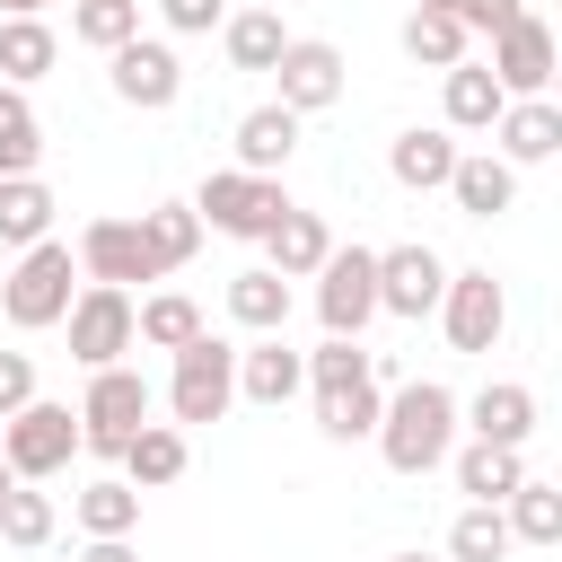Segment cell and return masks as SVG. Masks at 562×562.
<instances>
[{
    "instance_id": "2e32d148",
    "label": "cell",
    "mask_w": 562,
    "mask_h": 562,
    "mask_svg": "<svg viewBox=\"0 0 562 562\" xmlns=\"http://www.w3.org/2000/svg\"><path fill=\"white\" fill-rule=\"evenodd\" d=\"M448 167H457V132L448 123H413L386 140V176L404 193H448Z\"/></svg>"
},
{
    "instance_id": "4316f807",
    "label": "cell",
    "mask_w": 562,
    "mask_h": 562,
    "mask_svg": "<svg viewBox=\"0 0 562 562\" xmlns=\"http://www.w3.org/2000/svg\"><path fill=\"white\" fill-rule=\"evenodd\" d=\"M53 184L44 176H0V246L18 255V246H35V237H53Z\"/></svg>"
},
{
    "instance_id": "836d02e7",
    "label": "cell",
    "mask_w": 562,
    "mask_h": 562,
    "mask_svg": "<svg viewBox=\"0 0 562 562\" xmlns=\"http://www.w3.org/2000/svg\"><path fill=\"white\" fill-rule=\"evenodd\" d=\"M448 562H509V518L501 501H465L448 518Z\"/></svg>"
},
{
    "instance_id": "bcb514c9",
    "label": "cell",
    "mask_w": 562,
    "mask_h": 562,
    "mask_svg": "<svg viewBox=\"0 0 562 562\" xmlns=\"http://www.w3.org/2000/svg\"><path fill=\"white\" fill-rule=\"evenodd\" d=\"M9 483H18V474H9V457H0V492H9Z\"/></svg>"
},
{
    "instance_id": "1f68e13d",
    "label": "cell",
    "mask_w": 562,
    "mask_h": 562,
    "mask_svg": "<svg viewBox=\"0 0 562 562\" xmlns=\"http://www.w3.org/2000/svg\"><path fill=\"white\" fill-rule=\"evenodd\" d=\"M220 44H228V70H272L281 44H290V26L272 9H237V18H220Z\"/></svg>"
},
{
    "instance_id": "7402d4cb",
    "label": "cell",
    "mask_w": 562,
    "mask_h": 562,
    "mask_svg": "<svg viewBox=\"0 0 562 562\" xmlns=\"http://www.w3.org/2000/svg\"><path fill=\"white\" fill-rule=\"evenodd\" d=\"M439 79H448V88H439V123H448V132H492V123H501L509 97H501V79H492L474 53H465L457 70H439Z\"/></svg>"
},
{
    "instance_id": "e575fe53",
    "label": "cell",
    "mask_w": 562,
    "mask_h": 562,
    "mask_svg": "<svg viewBox=\"0 0 562 562\" xmlns=\"http://www.w3.org/2000/svg\"><path fill=\"white\" fill-rule=\"evenodd\" d=\"M44 167V123L26 105V88L0 79V176H35Z\"/></svg>"
},
{
    "instance_id": "ab89813d",
    "label": "cell",
    "mask_w": 562,
    "mask_h": 562,
    "mask_svg": "<svg viewBox=\"0 0 562 562\" xmlns=\"http://www.w3.org/2000/svg\"><path fill=\"white\" fill-rule=\"evenodd\" d=\"M158 18H167V35H211L228 18V0H158Z\"/></svg>"
},
{
    "instance_id": "d4e9b609",
    "label": "cell",
    "mask_w": 562,
    "mask_h": 562,
    "mask_svg": "<svg viewBox=\"0 0 562 562\" xmlns=\"http://www.w3.org/2000/svg\"><path fill=\"white\" fill-rule=\"evenodd\" d=\"M140 246H149L158 281L184 272V263L202 255V211H193V202H149V211H140Z\"/></svg>"
},
{
    "instance_id": "30bf717a",
    "label": "cell",
    "mask_w": 562,
    "mask_h": 562,
    "mask_svg": "<svg viewBox=\"0 0 562 562\" xmlns=\"http://www.w3.org/2000/svg\"><path fill=\"white\" fill-rule=\"evenodd\" d=\"M105 79H114V97L140 105V114H167V105L184 97V61H176L167 35H132V44H114V53H105Z\"/></svg>"
},
{
    "instance_id": "52a82bcc",
    "label": "cell",
    "mask_w": 562,
    "mask_h": 562,
    "mask_svg": "<svg viewBox=\"0 0 562 562\" xmlns=\"http://www.w3.org/2000/svg\"><path fill=\"white\" fill-rule=\"evenodd\" d=\"M307 281H316L325 334H369V316H378V246H334Z\"/></svg>"
},
{
    "instance_id": "f35d334b",
    "label": "cell",
    "mask_w": 562,
    "mask_h": 562,
    "mask_svg": "<svg viewBox=\"0 0 562 562\" xmlns=\"http://www.w3.org/2000/svg\"><path fill=\"white\" fill-rule=\"evenodd\" d=\"M307 360V395H342V386H360L369 378V351H360V334H325L316 351H299Z\"/></svg>"
},
{
    "instance_id": "e0dca14e",
    "label": "cell",
    "mask_w": 562,
    "mask_h": 562,
    "mask_svg": "<svg viewBox=\"0 0 562 562\" xmlns=\"http://www.w3.org/2000/svg\"><path fill=\"white\" fill-rule=\"evenodd\" d=\"M299 386H307V360H299V351H290L281 334H255V342L237 351V395H246V404L281 413V404H290Z\"/></svg>"
},
{
    "instance_id": "f6af8a7d",
    "label": "cell",
    "mask_w": 562,
    "mask_h": 562,
    "mask_svg": "<svg viewBox=\"0 0 562 562\" xmlns=\"http://www.w3.org/2000/svg\"><path fill=\"white\" fill-rule=\"evenodd\" d=\"M413 9H448V18H457V9H465V0H413Z\"/></svg>"
},
{
    "instance_id": "7dc6e473",
    "label": "cell",
    "mask_w": 562,
    "mask_h": 562,
    "mask_svg": "<svg viewBox=\"0 0 562 562\" xmlns=\"http://www.w3.org/2000/svg\"><path fill=\"white\" fill-rule=\"evenodd\" d=\"M395 562H430V553H395Z\"/></svg>"
},
{
    "instance_id": "4fadbf2b",
    "label": "cell",
    "mask_w": 562,
    "mask_h": 562,
    "mask_svg": "<svg viewBox=\"0 0 562 562\" xmlns=\"http://www.w3.org/2000/svg\"><path fill=\"white\" fill-rule=\"evenodd\" d=\"M439 290H448V263L413 237V246H378V316H404V325H422L430 307H439Z\"/></svg>"
},
{
    "instance_id": "5bb4252c",
    "label": "cell",
    "mask_w": 562,
    "mask_h": 562,
    "mask_svg": "<svg viewBox=\"0 0 562 562\" xmlns=\"http://www.w3.org/2000/svg\"><path fill=\"white\" fill-rule=\"evenodd\" d=\"M70 255H79V281H114V290L158 281V263H149V246H140V220H88Z\"/></svg>"
},
{
    "instance_id": "74e56055",
    "label": "cell",
    "mask_w": 562,
    "mask_h": 562,
    "mask_svg": "<svg viewBox=\"0 0 562 562\" xmlns=\"http://www.w3.org/2000/svg\"><path fill=\"white\" fill-rule=\"evenodd\" d=\"M140 35V0H70V44L88 53H114Z\"/></svg>"
},
{
    "instance_id": "9a60e30c",
    "label": "cell",
    "mask_w": 562,
    "mask_h": 562,
    "mask_svg": "<svg viewBox=\"0 0 562 562\" xmlns=\"http://www.w3.org/2000/svg\"><path fill=\"white\" fill-rule=\"evenodd\" d=\"M299 123H307V114H290V105H246V114L228 123L237 167H246V176H281L290 149H299Z\"/></svg>"
},
{
    "instance_id": "484cf974",
    "label": "cell",
    "mask_w": 562,
    "mask_h": 562,
    "mask_svg": "<svg viewBox=\"0 0 562 562\" xmlns=\"http://www.w3.org/2000/svg\"><path fill=\"white\" fill-rule=\"evenodd\" d=\"M228 316H237L246 334H281V325H290V281H281L272 263L228 272Z\"/></svg>"
},
{
    "instance_id": "9c48e42d",
    "label": "cell",
    "mask_w": 562,
    "mask_h": 562,
    "mask_svg": "<svg viewBox=\"0 0 562 562\" xmlns=\"http://www.w3.org/2000/svg\"><path fill=\"white\" fill-rule=\"evenodd\" d=\"M61 325H70V360H79V369H114V360L132 351V290L79 281V299L61 307Z\"/></svg>"
},
{
    "instance_id": "ffe728a7",
    "label": "cell",
    "mask_w": 562,
    "mask_h": 562,
    "mask_svg": "<svg viewBox=\"0 0 562 562\" xmlns=\"http://www.w3.org/2000/svg\"><path fill=\"white\" fill-rule=\"evenodd\" d=\"M448 193H457V211H465V220H501V211L518 202V167H509L501 149H457Z\"/></svg>"
},
{
    "instance_id": "277c9868",
    "label": "cell",
    "mask_w": 562,
    "mask_h": 562,
    "mask_svg": "<svg viewBox=\"0 0 562 562\" xmlns=\"http://www.w3.org/2000/svg\"><path fill=\"white\" fill-rule=\"evenodd\" d=\"M228 404H237V342H220V334L202 325L193 342H176L167 413H176V430H184V422H220Z\"/></svg>"
},
{
    "instance_id": "7a4b0ae2",
    "label": "cell",
    "mask_w": 562,
    "mask_h": 562,
    "mask_svg": "<svg viewBox=\"0 0 562 562\" xmlns=\"http://www.w3.org/2000/svg\"><path fill=\"white\" fill-rule=\"evenodd\" d=\"M70 281H79V255H70L61 237H35V246H18V263H9V281H0V316H9L18 334H44V325H61V307L79 299Z\"/></svg>"
},
{
    "instance_id": "8fae6325",
    "label": "cell",
    "mask_w": 562,
    "mask_h": 562,
    "mask_svg": "<svg viewBox=\"0 0 562 562\" xmlns=\"http://www.w3.org/2000/svg\"><path fill=\"white\" fill-rule=\"evenodd\" d=\"M342 53L325 44V35H290L281 44V61H272V105H290V114H325L334 97H342Z\"/></svg>"
},
{
    "instance_id": "44dd1931",
    "label": "cell",
    "mask_w": 562,
    "mask_h": 562,
    "mask_svg": "<svg viewBox=\"0 0 562 562\" xmlns=\"http://www.w3.org/2000/svg\"><path fill=\"white\" fill-rule=\"evenodd\" d=\"M255 246H263V263H272L281 281H307V272H316V263L334 255V228H325L316 211H299V202H290V211H281V220H272V228L255 237Z\"/></svg>"
},
{
    "instance_id": "d6986e66",
    "label": "cell",
    "mask_w": 562,
    "mask_h": 562,
    "mask_svg": "<svg viewBox=\"0 0 562 562\" xmlns=\"http://www.w3.org/2000/svg\"><path fill=\"white\" fill-rule=\"evenodd\" d=\"M492 140H501L509 167H544V158L562 149V105H553V97H509L501 123H492Z\"/></svg>"
},
{
    "instance_id": "8d00e7d4",
    "label": "cell",
    "mask_w": 562,
    "mask_h": 562,
    "mask_svg": "<svg viewBox=\"0 0 562 562\" xmlns=\"http://www.w3.org/2000/svg\"><path fill=\"white\" fill-rule=\"evenodd\" d=\"M378 404H386V386H378V378H360V386H342V395H316V430H325L334 448H351V439H369V430H378Z\"/></svg>"
},
{
    "instance_id": "b9f144b4",
    "label": "cell",
    "mask_w": 562,
    "mask_h": 562,
    "mask_svg": "<svg viewBox=\"0 0 562 562\" xmlns=\"http://www.w3.org/2000/svg\"><path fill=\"white\" fill-rule=\"evenodd\" d=\"M26 395H35V360L26 351H0V413H18Z\"/></svg>"
},
{
    "instance_id": "f1b7e54d",
    "label": "cell",
    "mask_w": 562,
    "mask_h": 562,
    "mask_svg": "<svg viewBox=\"0 0 562 562\" xmlns=\"http://www.w3.org/2000/svg\"><path fill=\"white\" fill-rule=\"evenodd\" d=\"M501 518H509V544H562V483L518 474V492L501 501Z\"/></svg>"
},
{
    "instance_id": "f546056e",
    "label": "cell",
    "mask_w": 562,
    "mask_h": 562,
    "mask_svg": "<svg viewBox=\"0 0 562 562\" xmlns=\"http://www.w3.org/2000/svg\"><path fill=\"white\" fill-rule=\"evenodd\" d=\"M53 61H61V35L44 18H0V79L9 88H35Z\"/></svg>"
},
{
    "instance_id": "3957f363",
    "label": "cell",
    "mask_w": 562,
    "mask_h": 562,
    "mask_svg": "<svg viewBox=\"0 0 562 562\" xmlns=\"http://www.w3.org/2000/svg\"><path fill=\"white\" fill-rule=\"evenodd\" d=\"M0 457H9L18 483H53L79 457V413L53 404V395H26L18 413H0Z\"/></svg>"
},
{
    "instance_id": "60d3db41",
    "label": "cell",
    "mask_w": 562,
    "mask_h": 562,
    "mask_svg": "<svg viewBox=\"0 0 562 562\" xmlns=\"http://www.w3.org/2000/svg\"><path fill=\"white\" fill-rule=\"evenodd\" d=\"M518 9H527V0H465V9H457V26H465V35H501Z\"/></svg>"
},
{
    "instance_id": "ee69618b",
    "label": "cell",
    "mask_w": 562,
    "mask_h": 562,
    "mask_svg": "<svg viewBox=\"0 0 562 562\" xmlns=\"http://www.w3.org/2000/svg\"><path fill=\"white\" fill-rule=\"evenodd\" d=\"M53 0H0V18H44Z\"/></svg>"
},
{
    "instance_id": "d6a6232c",
    "label": "cell",
    "mask_w": 562,
    "mask_h": 562,
    "mask_svg": "<svg viewBox=\"0 0 562 562\" xmlns=\"http://www.w3.org/2000/svg\"><path fill=\"white\" fill-rule=\"evenodd\" d=\"M53 536H61V509H53V492H35V483H9V492H0V544L35 553V544H53Z\"/></svg>"
},
{
    "instance_id": "6da1fadb",
    "label": "cell",
    "mask_w": 562,
    "mask_h": 562,
    "mask_svg": "<svg viewBox=\"0 0 562 562\" xmlns=\"http://www.w3.org/2000/svg\"><path fill=\"white\" fill-rule=\"evenodd\" d=\"M369 439H378V457H386L404 483H422V474H439L448 448H457V395H448L439 378H395Z\"/></svg>"
},
{
    "instance_id": "83f0119b",
    "label": "cell",
    "mask_w": 562,
    "mask_h": 562,
    "mask_svg": "<svg viewBox=\"0 0 562 562\" xmlns=\"http://www.w3.org/2000/svg\"><path fill=\"white\" fill-rule=\"evenodd\" d=\"M70 518H79V536H132L140 527V492L123 474H97V483L70 492Z\"/></svg>"
},
{
    "instance_id": "7bdbcfd3",
    "label": "cell",
    "mask_w": 562,
    "mask_h": 562,
    "mask_svg": "<svg viewBox=\"0 0 562 562\" xmlns=\"http://www.w3.org/2000/svg\"><path fill=\"white\" fill-rule=\"evenodd\" d=\"M70 562H140V553H132V536H88Z\"/></svg>"
},
{
    "instance_id": "ac0fdd59",
    "label": "cell",
    "mask_w": 562,
    "mask_h": 562,
    "mask_svg": "<svg viewBox=\"0 0 562 562\" xmlns=\"http://www.w3.org/2000/svg\"><path fill=\"white\" fill-rule=\"evenodd\" d=\"M457 430L501 439V448H527V430H536V386H518V378L474 386V404H457Z\"/></svg>"
},
{
    "instance_id": "d590c367",
    "label": "cell",
    "mask_w": 562,
    "mask_h": 562,
    "mask_svg": "<svg viewBox=\"0 0 562 562\" xmlns=\"http://www.w3.org/2000/svg\"><path fill=\"white\" fill-rule=\"evenodd\" d=\"M465 44H474V35H465L448 9H413V18H404V61H422V70H457Z\"/></svg>"
},
{
    "instance_id": "4dcf8cb0",
    "label": "cell",
    "mask_w": 562,
    "mask_h": 562,
    "mask_svg": "<svg viewBox=\"0 0 562 562\" xmlns=\"http://www.w3.org/2000/svg\"><path fill=\"white\" fill-rule=\"evenodd\" d=\"M193 334H202V307H193L184 290H149V299H132V342L176 351V342H193Z\"/></svg>"
},
{
    "instance_id": "ba28073f",
    "label": "cell",
    "mask_w": 562,
    "mask_h": 562,
    "mask_svg": "<svg viewBox=\"0 0 562 562\" xmlns=\"http://www.w3.org/2000/svg\"><path fill=\"white\" fill-rule=\"evenodd\" d=\"M430 316L448 325V351H492V342L509 334V290H501L483 263H465V272H448V290H439Z\"/></svg>"
},
{
    "instance_id": "603a6c76",
    "label": "cell",
    "mask_w": 562,
    "mask_h": 562,
    "mask_svg": "<svg viewBox=\"0 0 562 562\" xmlns=\"http://www.w3.org/2000/svg\"><path fill=\"white\" fill-rule=\"evenodd\" d=\"M114 465H123V483H132V492H158V483H176V474L193 465V448H184V430H176V422H140V430L123 439V457H114Z\"/></svg>"
},
{
    "instance_id": "5b68a950",
    "label": "cell",
    "mask_w": 562,
    "mask_h": 562,
    "mask_svg": "<svg viewBox=\"0 0 562 562\" xmlns=\"http://www.w3.org/2000/svg\"><path fill=\"white\" fill-rule=\"evenodd\" d=\"M149 422V378L132 360L114 369H88V395H79V448L88 457H123V439Z\"/></svg>"
},
{
    "instance_id": "7c38bea8",
    "label": "cell",
    "mask_w": 562,
    "mask_h": 562,
    "mask_svg": "<svg viewBox=\"0 0 562 562\" xmlns=\"http://www.w3.org/2000/svg\"><path fill=\"white\" fill-rule=\"evenodd\" d=\"M553 61H562V53H553V26H544L536 9H518V18L492 35V61H483V70L501 79V97H544V88H553Z\"/></svg>"
},
{
    "instance_id": "cb8c5ba5",
    "label": "cell",
    "mask_w": 562,
    "mask_h": 562,
    "mask_svg": "<svg viewBox=\"0 0 562 562\" xmlns=\"http://www.w3.org/2000/svg\"><path fill=\"white\" fill-rule=\"evenodd\" d=\"M448 465H457V492H465V501H509V492H518V474H527V448L465 439V448H448Z\"/></svg>"
},
{
    "instance_id": "8992f818",
    "label": "cell",
    "mask_w": 562,
    "mask_h": 562,
    "mask_svg": "<svg viewBox=\"0 0 562 562\" xmlns=\"http://www.w3.org/2000/svg\"><path fill=\"white\" fill-rule=\"evenodd\" d=\"M193 211H202V228H220V237H263V228L290 211V193H281V176L211 167V176H202V193H193Z\"/></svg>"
}]
</instances>
